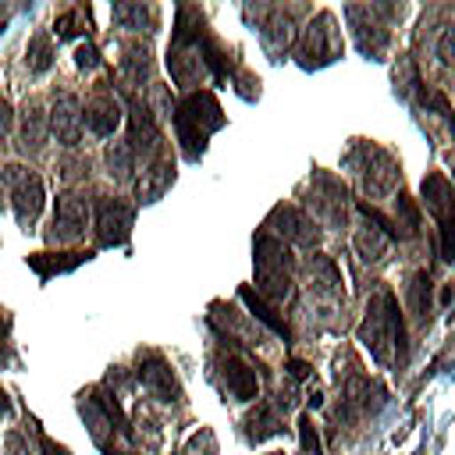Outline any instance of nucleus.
<instances>
[{"instance_id":"obj_1","label":"nucleus","mask_w":455,"mask_h":455,"mask_svg":"<svg viewBox=\"0 0 455 455\" xmlns=\"http://www.w3.org/2000/svg\"><path fill=\"white\" fill-rule=\"evenodd\" d=\"M359 341L370 348L377 363H391V352L405 359V323H402V313L391 291H380L370 299L366 316L359 323Z\"/></svg>"},{"instance_id":"obj_2","label":"nucleus","mask_w":455,"mask_h":455,"mask_svg":"<svg viewBox=\"0 0 455 455\" xmlns=\"http://www.w3.org/2000/svg\"><path fill=\"white\" fill-rule=\"evenodd\" d=\"M224 124L220 103L210 92H188L178 107H174V128H178V142L188 149V156H199L206 146V135L213 128Z\"/></svg>"},{"instance_id":"obj_3","label":"nucleus","mask_w":455,"mask_h":455,"mask_svg":"<svg viewBox=\"0 0 455 455\" xmlns=\"http://www.w3.org/2000/svg\"><path fill=\"white\" fill-rule=\"evenodd\" d=\"M256 284L274 302L291 299V259H288V245L277 235H270V231H263L256 238Z\"/></svg>"},{"instance_id":"obj_4","label":"nucleus","mask_w":455,"mask_h":455,"mask_svg":"<svg viewBox=\"0 0 455 455\" xmlns=\"http://www.w3.org/2000/svg\"><path fill=\"white\" fill-rule=\"evenodd\" d=\"M4 185H7V196H11V206H14V217L18 224L28 231L46 203V188H43V178L21 164H7L4 167Z\"/></svg>"},{"instance_id":"obj_5","label":"nucleus","mask_w":455,"mask_h":455,"mask_svg":"<svg viewBox=\"0 0 455 455\" xmlns=\"http://www.w3.org/2000/svg\"><path fill=\"white\" fill-rule=\"evenodd\" d=\"M338 53V32H334V18L331 14H320L316 21H309L302 28V39H299V60L306 68L313 64H327L334 60Z\"/></svg>"},{"instance_id":"obj_6","label":"nucleus","mask_w":455,"mask_h":455,"mask_svg":"<svg viewBox=\"0 0 455 455\" xmlns=\"http://www.w3.org/2000/svg\"><path fill=\"white\" fill-rule=\"evenodd\" d=\"M85 224H89V203L75 192H64L57 199V210H53L50 242H78L85 235Z\"/></svg>"},{"instance_id":"obj_7","label":"nucleus","mask_w":455,"mask_h":455,"mask_svg":"<svg viewBox=\"0 0 455 455\" xmlns=\"http://www.w3.org/2000/svg\"><path fill=\"white\" fill-rule=\"evenodd\" d=\"M128 228H132V206L121 203V199H100L96 203V235H100V245H121L128 238Z\"/></svg>"},{"instance_id":"obj_8","label":"nucleus","mask_w":455,"mask_h":455,"mask_svg":"<svg viewBox=\"0 0 455 455\" xmlns=\"http://www.w3.org/2000/svg\"><path fill=\"white\" fill-rule=\"evenodd\" d=\"M128 121H132V149L142 153L146 160L160 156L164 146H160V132H156V117L146 103H139L135 96L128 100Z\"/></svg>"},{"instance_id":"obj_9","label":"nucleus","mask_w":455,"mask_h":455,"mask_svg":"<svg viewBox=\"0 0 455 455\" xmlns=\"http://www.w3.org/2000/svg\"><path fill=\"white\" fill-rule=\"evenodd\" d=\"M50 132L64 142V146H78L82 139V103L71 92H60L50 107Z\"/></svg>"},{"instance_id":"obj_10","label":"nucleus","mask_w":455,"mask_h":455,"mask_svg":"<svg viewBox=\"0 0 455 455\" xmlns=\"http://www.w3.org/2000/svg\"><path fill=\"white\" fill-rule=\"evenodd\" d=\"M82 121H85V128L96 132V135H114V128L121 124V103H117L110 92L100 89V92L85 103Z\"/></svg>"},{"instance_id":"obj_11","label":"nucleus","mask_w":455,"mask_h":455,"mask_svg":"<svg viewBox=\"0 0 455 455\" xmlns=\"http://www.w3.org/2000/svg\"><path fill=\"white\" fill-rule=\"evenodd\" d=\"M274 220L281 224L277 235H284V242H295V245H313L316 242V224L295 206H277Z\"/></svg>"},{"instance_id":"obj_12","label":"nucleus","mask_w":455,"mask_h":455,"mask_svg":"<svg viewBox=\"0 0 455 455\" xmlns=\"http://www.w3.org/2000/svg\"><path fill=\"white\" fill-rule=\"evenodd\" d=\"M313 206L327 213V220H345V188L331 174L313 178Z\"/></svg>"},{"instance_id":"obj_13","label":"nucleus","mask_w":455,"mask_h":455,"mask_svg":"<svg viewBox=\"0 0 455 455\" xmlns=\"http://www.w3.org/2000/svg\"><path fill=\"white\" fill-rule=\"evenodd\" d=\"M224 384H228V391H231L238 402H252L256 391H259L256 370H252L249 363H242L238 355H228V359H224Z\"/></svg>"},{"instance_id":"obj_14","label":"nucleus","mask_w":455,"mask_h":455,"mask_svg":"<svg viewBox=\"0 0 455 455\" xmlns=\"http://www.w3.org/2000/svg\"><path fill=\"white\" fill-rule=\"evenodd\" d=\"M139 380H142L149 391H156L160 398H178V380H174L171 366H167L160 355H146V359L139 363Z\"/></svg>"},{"instance_id":"obj_15","label":"nucleus","mask_w":455,"mask_h":455,"mask_svg":"<svg viewBox=\"0 0 455 455\" xmlns=\"http://www.w3.org/2000/svg\"><path fill=\"white\" fill-rule=\"evenodd\" d=\"M18 135H21V146H25V149H39V146L46 142V135H50V117L43 114L39 103H25Z\"/></svg>"},{"instance_id":"obj_16","label":"nucleus","mask_w":455,"mask_h":455,"mask_svg":"<svg viewBox=\"0 0 455 455\" xmlns=\"http://www.w3.org/2000/svg\"><path fill=\"white\" fill-rule=\"evenodd\" d=\"M121 71L132 85H142L149 78V50L142 43H124V57H121Z\"/></svg>"},{"instance_id":"obj_17","label":"nucleus","mask_w":455,"mask_h":455,"mask_svg":"<svg viewBox=\"0 0 455 455\" xmlns=\"http://www.w3.org/2000/svg\"><path fill=\"white\" fill-rule=\"evenodd\" d=\"M25 68H28L32 75H43V71H50V68H53V43H50V36H46V32H36V36L28 39Z\"/></svg>"},{"instance_id":"obj_18","label":"nucleus","mask_w":455,"mask_h":455,"mask_svg":"<svg viewBox=\"0 0 455 455\" xmlns=\"http://www.w3.org/2000/svg\"><path fill=\"white\" fill-rule=\"evenodd\" d=\"M387 242H391V238H387L380 228H359V231H355V252H359L363 259H370V263L384 259Z\"/></svg>"},{"instance_id":"obj_19","label":"nucleus","mask_w":455,"mask_h":455,"mask_svg":"<svg viewBox=\"0 0 455 455\" xmlns=\"http://www.w3.org/2000/svg\"><path fill=\"white\" fill-rule=\"evenodd\" d=\"M107 167H110V178L128 181L132 171H135V149H132V142H114V146H107Z\"/></svg>"},{"instance_id":"obj_20","label":"nucleus","mask_w":455,"mask_h":455,"mask_svg":"<svg viewBox=\"0 0 455 455\" xmlns=\"http://www.w3.org/2000/svg\"><path fill=\"white\" fill-rule=\"evenodd\" d=\"M245 427H249V437L252 441H263V437H270V434H281V419H277V412L270 409V405H259L249 419H245Z\"/></svg>"},{"instance_id":"obj_21","label":"nucleus","mask_w":455,"mask_h":455,"mask_svg":"<svg viewBox=\"0 0 455 455\" xmlns=\"http://www.w3.org/2000/svg\"><path fill=\"white\" fill-rule=\"evenodd\" d=\"M242 299H245V306L252 309V316H259L274 334H284V338H288V323H284L281 316H274V309L263 302V295H256L252 288H242Z\"/></svg>"},{"instance_id":"obj_22","label":"nucleus","mask_w":455,"mask_h":455,"mask_svg":"<svg viewBox=\"0 0 455 455\" xmlns=\"http://www.w3.org/2000/svg\"><path fill=\"white\" fill-rule=\"evenodd\" d=\"M53 32H57V39H71V36H78V32H89V14H85L82 7H71V11H64V14L53 21Z\"/></svg>"},{"instance_id":"obj_23","label":"nucleus","mask_w":455,"mask_h":455,"mask_svg":"<svg viewBox=\"0 0 455 455\" xmlns=\"http://www.w3.org/2000/svg\"><path fill=\"white\" fill-rule=\"evenodd\" d=\"M409 306L419 320H430V277L427 274H416L412 284H409Z\"/></svg>"},{"instance_id":"obj_24","label":"nucleus","mask_w":455,"mask_h":455,"mask_svg":"<svg viewBox=\"0 0 455 455\" xmlns=\"http://www.w3.org/2000/svg\"><path fill=\"white\" fill-rule=\"evenodd\" d=\"M146 7H139V4H114V18L124 25V28H142V21H146Z\"/></svg>"},{"instance_id":"obj_25","label":"nucleus","mask_w":455,"mask_h":455,"mask_svg":"<svg viewBox=\"0 0 455 455\" xmlns=\"http://www.w3.org/2000/svg\"><path fill=\"white\" fill-rule=\"evenodd\" d=\"M75 64H78L82 71H92V68H100V50H96L92 43H82V46L75 50Z\"/></svg>"},{"instance_id":"obj_26","label":"nucleus","mask_w":455,"mask_h":455,"mask_svg":"<svg viewBox=\"0 0 455 455\" xmlns=\"http://www.w3.org/2000/svg\"><path fill=\"white\" fill-rule=\"evenodd\" d=\"M437 57H441V64H455V25L444 28V36L437 43Z\"/></svg>"},{"instance_id":"obj_27","label":"nucleus","mask_w":455,"mask_h":455,"mask_svg":"<svg viewBox=\"0 0 455 455\" xmlns=\"http://www.w3.org/2000/svg\"><path fill=\"white\" fill-rule=\"evenodd\" d=\"M4 455H32V451H28V441L21 434H7L4 437Z\"/></svg>"},{"instance_id":"obj_28","label":"nucleus","mask_w":455,"mask_h":455,"mask_svg":"<svg viewBox=\"0 0 455 455\" xmlns=\"http://www.w3.org/2000/svg\"><path fill=\"white\" fill-rule=\"evenodd\" d=\"M11 124H14V110H11V103H7V100H0V142L7 139Z\"/></svg>"},{"instance_id":"obj_29","label":"nucleus","mask_w":455,"mask_h":455,"mask_svg":"<svg viewBox=\"0 0 455 455\" xmlns=\"http://www.w3.org/2000/svg\"><path fill=\"white\" fill-rule=\"evenodd\" d=\"M43 451H46V455H68V448H60V444H53L50 437H43Z\"/></svg>"},{"instance_id":"obj_30","label":"nucleus","mask_w":455,"mask_h":455,"mask_svg":"<svg viewBox=\"0 0 455 455\" xmlns=\"http://www.w3.org/2000/svg\"><path fill=\"white\" fill-rule=\"evenodd\" d=\"M7 409H11V402H7V395L0 391V412H7Z\"/></svg>"},{"instance_id":"obj_31","label":"nucleus","mask_w":455,"mask_h":455,"mask_svg":"<svg viewBox=\"0 0 455 455\" xmlns=\"http://www.w3.org/2000/svg\"><path fill=\"white\" fill-rule=\"evenodd\" d=\"M451 128H455V121H451Z\"/></svg>"}]
</instances>
